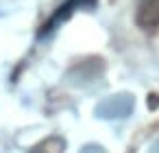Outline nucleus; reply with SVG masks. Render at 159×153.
<instances>
[{
  "label": "nucleus",
  "instance_id": "f03ea898",
  "mask_svg": "<svg viewBox=\"0 0 159 153\" xmlns=\"http://www.w3.org/2000/svg\"><path fill=\"white\" fill-rule=\"evenodd\" d=\"M133 109V98L131 96H118V98H113V101H109L100 112H105L102 116H126L129 112Z\"/></svg>",
  "mask_w": 159,
  "mask_h": 153
},
{
  "label": "nucleus",
  "instance_id": "7ed1b4c3",
  "mask_svg": "<svg viewBox=\"0 0 159 153\" xmlns=\"http://www.w3.org/2000/svg\"><path fill=\"white\" fill-rule=\"evenodd\" d=\"M150 153H159V142H157V144H155V146L150 149Z\"/></svg>",
  "mask_w": 159,
  "mask_h": 153
},
{
  "label": "nucleus",
  "instance_id": "f257e3e1",
  "mask_svg": "<svg viewBox=\"0 0 159 153\" xmlns=\"http://www.w3.org/2000/svg\"><path fill=\"white\" fill-rule=\"evenodd\" d=\"M139 22L146 26H152L159 22V0H139Z\"/></svg>",
  "mask_w": 159,
  "mask_h": 153
}]
</instances>
